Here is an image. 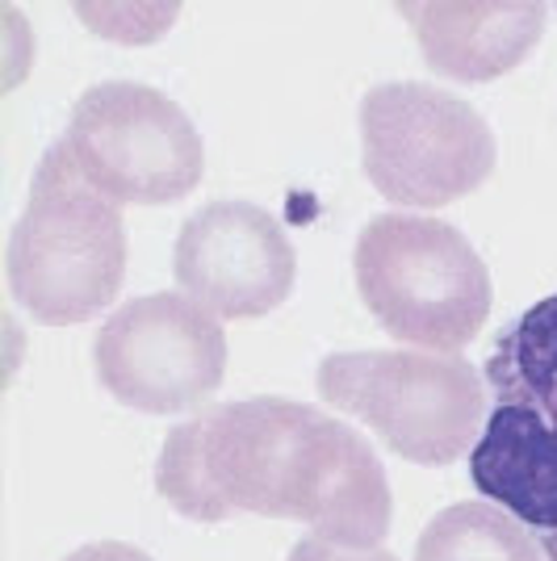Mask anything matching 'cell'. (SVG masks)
Segmentation results:
<instances>
[{"label":"cell","instance_id":"cell-7","mask_svg":"<svg viewBox=\"0 0 557 561\" xmlns=\"http://www.w3.org/2000/svg\"><path fill=\"white\" fill-rule=\"evenodd\" d=\"M68 147L89 185L117 206H172L202 185L206 142L172 96L105 80L76 101Z\"/></svg>","mask_w":557,"mask_h":561},{"label":"cell","instance_id":"cell-3","mask_svg":"<svg viewBox=\"0 0 557 561\" xmlns=\"http://www.w3.org/2000/svg\"><path fill=\"white\" fill-rule=\"evenodd\" d=\"M126 277V222L117 202L89 185L68 139L34 172L30 202L9 239V289L47 328L89 323Z\"/></svg>","mask_w":557,"mask_h":561},{"label":"cell","instance_id":"cell-11","mask_svg":"<svg viewBox=\"0 0 557 561\" xmlns=\"http://www.w3.org/2000/svg\"><path fill=\"white\" fill-rule=\"evenodd\" d=\"M416 561H545L536 537L487 499L453 503L419 533Z\"/></svg>","mask_w":557,"mask_h":561},{"label":"cell","instance_id":"cell-5","mask_svg":"<svg viewBox=\"0 0 557 561\" xmlns=\"http://www.w3.org/2000/svg\"><path fill=\"white\" fill-rule=\"evenodd\" d=\"M315 386L411 466L462 461L487 423V377L457 352H336Z\"/></svg>","mask_w":557,"mask_h":561},{"label":"cell","instance_id":"cell-1","mask_svg":"<svg viewBox=\"0 0 557 561\" xmlns=\"http://www.w3.org/2000/svg\"><path fill=\"white\" fill-rule=\"evenodd\" d=\"M156 491L193 524H223L235 512L273 515L349 549H377L395 515L370 440L289 398L223 402L172 427L156 461Z\"/></svg>","mask_w":557,"mask_h":561},{"label":"cell","instance_id":"cell-6","mask_svg":"<svg viewBox=\"0 0 557 561\" xmlns=\"http://www.w3.org/2000/svg\"><path fill=\"white\" fill-rule=\"evenodd\" d=\"M487 117L423 80H390L361 96V168L402 210H441L495 172Z\"/></svg>","mask_w":557,"mask_h":561},{"label":"cell","instance_id":"cell-13","mask_svg":"<svg viewBox=\"0 0 557 561\" xmlns=\"http://www.w3.org/2000/svg\"><path fill=\"white\" fill-rule=\"evenodd\" d=\"M64 561H151V558L143 549H135V545H122V540H93V545H80Z\"/></svg>","mask_w":557,"mask_h":561},{"label":"cell","instance_id":"cell-14","mask_svg":"<svg viewBox=\"0 0 557 561\" xmlns=\"http://www.w3.org/2000/svg\"><path fill=\"white\" fill-rule=\"evenodd\" d=\"M554 13H557V9H554Z\"/></svg>","mask_w":557,"mask_h":561},{"label":"cell","instance_id":"cell-8","mask_svg":"<svg viewBox=\"0 0 557 561\" xmlns=\"http://www.w3.org/2000/svg\"><path fill=\"white\" fill-rule=\"evenodd\" d=\"M101 390L143 415L202 407L227 374V331L185 294H147L117 306L93 340Z\"/></svg>","mask_w":557,"mask_h":561},{"label":"cell","instance_id":"cell-9","mask_svg":"<svg viewBox=\"0 0 557 561\" xmlns=\"http://www.w3.org/2000/svg\"><path fill=\"white\" fill-rule=\"evenodd\" d=\"M181 294L218 319H260L298 280V252L269 210L252 202H209L189 218L172 252Z\"/></svg>","mask_w":557,"mask_h":561},{"label":"cell","instance_id":"cell-12","mask_svg":"<svg viewBox=\"0 0 557 561\" xmlns=\"http://www.w3.org/2000/svg\"><path fill=\"white\" fill-rule=\"evenodd\" d=\"M285 561H398L395 553H386L382 545L377 549H349V545H331L323 537H303Z\"/></svg>","mask_w":557,"mask_h":561},{"label":"cell","instance_id":"cell-2","mask_svg":"<svg viewBox=\"0 0 557 561\" xmlns=\"http://www.w3.org/2000/svg\"><path fill=\"white\" fill-rule=\"evenodd\" d=\"M490 411L469 478L557 561V294L499 331L487 356Z\"/></svg>","mask_w":557,"mask_h":561},{"label":"cell","instance_id":"cell-4","mask_svg":"<svg viewBox=\"0 0 557 561\" xmlns=\"http://www.w3.org/2000/svg\"><path fill=\"white\" fill-rule=\"evenodd\" d=\"M361 302L398 344L465 348L490 319V273L457 227L419 214H377L356 234Z\"/></svg>","mask_w":557,"mask_h":561},{"label":"cell","instance_id":"cell-10","mask_svg":"<svg viewBox=\"0 0 557 561\" xmlns=\"http://www.w3.org/2000/svg\"><path fill=\"white\" fill-rule=\"evenodd\" d=\"M398 18L416 30L423 64L448 80H495L520 68L545 34L549 4H448L411 0L398 4Z\"/></svg>","mask_w":557,"mask_h":561}]
</instances>
